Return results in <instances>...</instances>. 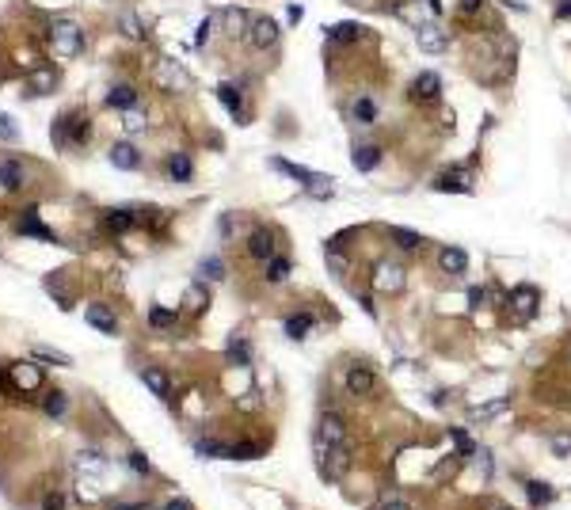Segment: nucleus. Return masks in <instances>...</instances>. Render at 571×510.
Here are the masks:
<instances>
[{
    "instance_id": "b1692460",
    "label": "nucleus",
    "mask_w": 571,
    "mask_h": 510,
    "mask_svg": "<svg viewBox=\"0 0 571 510\" xmlns=\"http://www.w3.org/2000/svg\"><path fill=\"white\" fill-rule=\"evenodd\" d=\"M183 305H187V312H202L210 305V289L202 286V282H194V286H187V294H183Z\"/></svg>"
},
{
    "instance_id": "09e8293b",
    "label": "nucleus",
    "mask_w": 571,
    "mask_h": 510,
    "mask_svg": "<svg viewBox=\"0 0 571 510\" xmlns=\"http://www.w3.org/2000/svg\"><path fill=\"white\" fill-rule=\"evenodd\" d=\"M225 23L233 27V35H240V27H244L248 19H244V12H228V15H225Z\"/></svg>"
},
{
    "instance_id": "ddd939ff",
    "label": "nucleus",
    "mask_w": 571,
    "mask_h": 510,
    "mask_svg": "<svg viewBox=\"0 0 571 510\" xmlns=\"http://www.w3.org/2000/svg\"><path fill=\"white\" fill-rule=\"evenodd\" d=\"M111 164L122 168V172H137V168H141V152H137L130 141H118L111 149Z\"/></svg>"
},
{
    "instance_id": "423d86ee",
    "label": "nucleus",
    "mask_w": 571,
    "mask_h": 510,
    "mask_svg": "<svg viewBox=\"0 0 571 510\" xmlns=\"http://www.w3.org/2000/svg\"><path fill=\"white\" fill-rule=\"evenodd\" d=\"M343 381H347V392L350 396H373V392H377V374H373L370 366H362V362H354V366L347 369V377H343Z\"/></svg>"
},
{
    "instance_id": "7ed1b4c3",
    "label": "nucleus",
    "mask_w": 571,
    "mask_h": 510,
    "mask_svg": "<svg viewBox=\"0 0 571 510\" xmlns=\"http://www.w3.org/2000/svg\"><path fill=\"white\" fill-rule=\"evenodd\" d=\"M54 141L61 149H72V145H84L88 141V122L80 115H61L54 122Z\"/></svg>"
},
{
    "instance_id": "2f4dec72",
    "label": "nucleus",
    "mask_w": 571,
    "mask_h": 510,
    "mask_svg": "<svg viewBox=\"0 0 571 510\" xmlns=\"http://www.w3.org/2000/svg\"><path fill=\"white\" fill-rule=\"evenodd\" d=\"M217 95H221V103L228 107V115L236 118V122H244V107H240V92H236L233 84H221L217 88Z\"/></svg>"
},
{
    "instance_id": "6e6d98bb",
    "label": "nucleus",
    "mask_w": 571,
    "mask_h": 510,
    "mask_svg": "<svg viewBox=\"0 0 571 510\" xmlns=\"http://www.w3.org/2000/svg\"><path fill=\"white\" fill-rule=\"evenodd\" d=\"M560 15H571V4H560Z\"/></svg>"
},
{
    "instance_id": "8fccbe9b",
    "label": "nucleus",
    "mask_w": 571,
    "mask_h": 510,
    "mask_svg": "<svg viewBox=\"0 0 571 510\" xmlns=\"http://www.w3.org/2000/svg\"><path fill=\"white\" fill-rule=\"evenodd\" d=\"M484 301H487V289H476V286H472V289H469V305H472V309H480Z\"/></svg>"
},
{
    "instance_id": "0eeeda50",
    "label": "nucleus",
    "mask_w": 571,
    "mask_h": 510,
    "mask_svg": "<svg viewBox=\"0 0 571 510\" xmlns=\"http://www.w3.org/2000/svg\"><path fill=\"white\" fill-rule=\"evenodd\" d=\"M415 42H419L423 54H442L446 46H450V35H446L438 23H423V27L415 31Z\"/></svg>"
},
{
    "instance_id": "dca6fc26",
    "label": "nucleus",
    "mask_w": 571,
    "mask_h": 510,
    "mask_svg": "<svg viewBox=\"0 0 571 510\" xmlns=\"http://www.w3.org/2000/svg\"><path fill=\"white\" fill-rule=\"evenodd\" d=\"M141 381L157 400H171V381H168L164 369H141Z\"/></svg>"
},
{
    "instance_id": "603ef678",
    "label": "nucleus",
    "mask_w": 571,
    "mask_h": 510,
    "mask_svg": "<svg viewBox=\"0 0 571 510\" xmlns=\"http://www.w3.org/2000/svg\"><path fill=\"white\" fill-rule=\"evenodd\" d=\"M210 31H214V19H206V23L198 27V42H206V38H210Z\"/></svg>"
},
{
    "instance_id": "72a5a7b5",
    "label": "nucleus",
    "mask_w": 571,
    "mask_h": 510,
    "mask_svg": "<svg viewBox=\"0 0 571 510\" xmlns=\"http://www.w3.org/2000/svg\"><path fill=\"white\" fill-rule=\"evenodd\" d=\"M259 453H263L259 442H236V446H228V457L233 461H256Z\"/></svg>"
},
{
    "instance_id": "5701e85b",
    "label": "nucleus",
    "mask_w": 571,
    "mask_h": 510,
    "mask_svg": "<svg viewBox=\"0 0 571 510\" xmlns=\"http://www.w3.org/2000/svg\"><path fill=\"white\" fill-rule=\"evenodd\" d=\"M350 118H354L358 126H373V118H377V107H373V99L358 95V99L350 103Z\"/></svg>"
},
{
    "instance_id": "c756f323",
    "label": "nucleus",
    "mask_w": 571,
    "mask_h": 510,
    "mask_svg": "<svg viewBox=\"0 0 571 510\" xmlns=\"http://www.w3.org/2000/svg\"><path fill=\"white\" fill-rule=\"evenodd\" d=\"M54 84H57V72H54V65H42V69H35V72H31V88H35V95H42V92H54Z\"/></svg>"
},
{
    "instance_id": "a211bd4d",
    "label": "nucleus",
    "mask_w": 571,
    "mask_h": 510,
    "mask_svg": "<svg viewBox=\"0 0 571 510\" xmlns=\"http://www.w3.org/2000/svg\"><path fill=\"white\" fill-rule=\"evenodd\" d=\"M137 221H141L137 209H107V214H103V225H107L111 232H126V229H134Z\"/></svg>"
},
{
    "instance_id": "a18cd8bd",
    "label": "nucleus",
    "mask_w": 571,
    "mask_h": 510,
    "mask_svg": "<svg viewBox=\"0 0 571 510\" xmlns=\"http://www.w3.org/2000/svg\"><path fill=\"white\" fill-rule=\"evenodd\" d=\"M552 453H556V457H568L571 453V434H564V431L552 434Z\"/></svg>"
},
{
    "instance_id": "f8f14e48",
    "label": "nucleus",
    "mask_w": 571,
    "mask_h": 510,
    "mask_svg": "<svg viewBox=\"0 0 571 510\" xmlns=\"http://www.w3.org/2000/svg\"><path fill=\"white\" fill-rule=\"evenodd\" d=\"M248 255L256 259V263H267V259L274 255V232L271 229H256L248 237Z\"/></svg>"
},
{
    "instance_id": "79ce46f5",
    "label": "nucleus",
    "mask_w": 571,
    "mask_h": 510,
    "mask_svg": "<svg viewBox=\"0 0 571 510\" xmlns=\"http://www.w3.org/2000/svg\"><path fill=\"white\" fill-rule=\"evenodd\" d=\"M126 465H130V468H134V472H141V476H149V472H152V465H149V457H145V453H141V449H134V453H130V457H126Z\"/></svg>"
},
{
    "instance_id": "9d476101",
    "label": "nucleus",
    "mask_w": 571,
    "mask_h": 510,
    "mask_svg": "<svg viewBox=\"0 0 571 510\" xmlns=\"http://www.w3.org/2000/svg\"><path fill=\"white\" fill-rule=\"evenodd\" d=\"M442 95V77L438 72H419V77L412 80V99L415 103H430Z\"/></svg>"
},
{
    "instance_id": "49530a36",
    "label": "nucleus",
    "mask_w": 571,
    "mask_h": 510,
    "mask_svg": "<svg viewBox=\"0 0 571 510\" xmlns=\"http://www.w3.org/2000/svg\"><path fill=\"white\" fill-rule=\"evenodd\" d=\"M122 126H126L130 134H137V129H145V118L137 115V111H130V115H126V122H122Z\"/></svg>"
},
{
    "instance_id": "bb28decb",
    "label": "nucleus",
    "mask_w": 571,
    "mask_h": 510,
    "mask_svg": "<svg viewBox=\"0 0 571 510\" xmlns=\"http://www.w3.org/2000/svg\"><path fill=\"white\" fill-rule=\"evenodd\" d=\"M313 317H308V312H293V317H286V335L290 339H305L308 331H313Z\"/></svg>"
},
{
    "instance_id": "473e14b6",
    "label": "nucleus",
    "mask_w": 571,
    "mask_h": 510,
    "mask_svg": "<svg viewBox=\"0 0 571 510\" xmlns=\"http://www.w3.org/2000/svg\"><path fill=\"white\" fill-rule=\"evenodd\" d=\"M194 453H198V457H228V446L217 438H198L194 442Z\"/></svg>"
},
{
    "instance_id": "f257e3e1",
    "label": "nucleus",
    "mask_w": 571,
    "mask_h": 510,
    "mask_svg": "<svg viewBox=\"0 0 571 510\" xmlns=\"http://www.w3.org/2000/svg\"><path fill=\"white\" fill-rule=\"evenodd\" d=\"M50 46H54V54L57 58H77L80 50H84V31L77 27V23H69V19H54L50 23Z\"/></svg>"
},
{
    "instance_id": "9b49d317",
    "label": "nucleus",
    "mask_w": 571,
    "mask_h": 510,
    "mask_svg": "<svg viewBox=\"0 0 571 510\" xmlns=\"http://www.w3.org/2000/svg\"><path fill=\"white\" fill-rule=\"evenodd\" d=\"M84 320L92 324L95 331H103V335H114V331H118V317H114V309H107V305H88Z\"/></svg>"
},
{
    "instance_id": "864d4df0",
    "label": "nucleus",
    "mask_w": 571,
    "mask_h": 510,
    "mask_svg": "<svg viewBox=\"0 0 571 510\" xmlns=\"http://www.w3.org/2000/svg\"><path fill=\"white\" fill-rule=\"evenodd\" d=\"M122 27H126V35H134V38L141 35V31H137V19H122Z\"/></svg>"
},
{
    "instance_id": "412c9836",
    "label": "nucleus",
    "mask_w": 571,
    "mask_h": 510,
    "mask_svg": "<svg viewBox=\"0 0 571 510\" xmlns=\"http://www.w3.org/2000/svg\"><path fill=\"white\" fill-rule=\"evenodd\" d=\"M168 175L175 183H187L194 175V164H191V157H187V152H171L168 157Z\"/></svg>"
},
{
    "instance_id": "4c0bfd02",
    "label": "nucleus",
    "mask_w": 571,
    "mask_h": 510,
    "mask_svg": "<svg viewBox=\"0 0 571 510\" xmlns=\"http://www.w3.org/2000/svg\"><path fill=\"white\" fill-rule=\"evenodd\" d=\"M149 324H152V328H175V312L157 305V309H149Z\"/></svg>"
},
{
    "instance_id": "58836bf2",
    "label": "nucleus",
    "mask_w": 571,
    "mask_h": 510,
    "mask_svg": "<svg viewBox=\"0 0 571 510\" xmlns=\"http://www.w3.org/2000/svg\"><path fill=\"white\" fill-rule=\"evenodd\" d=\"M35 358L54 362V366H72V358H69V354H61V351H46V346H35Z\"/></svg>"
},
{
    "instance_id": "f704fd0d",
    "label": "nucleus",
    "mask_w": 571,
    "mask_h": 510,
    "mask_svg": "<svg viewBox=\"0 0 571 510\" xmlns=\"http://www.w3.org/2000/svg\"><path fill=\"white\" fill-rule=\"evenodd\" d=\"M12 377L19 381L23 388H38V369L35 366H27V362H19V366L12 369Z\"/></svg>"
},
{
    "instance_id": "3c124183",
    "label": "nucleus",
    "mask_w": 571,
    "mask_h": 510,
    "mask_svg": "<svg viewBox=\"0 0 571 510\" xmlns=\"http://www.w3.org/2000/svg\"><path fill=\"white\" fill-rule=\"evenodd\" d=\"M160 510H194V507L187 503V499H168V503L160 507Z\"/></svg>"
},
{
    "instance_id": "aec40b11",
    "label": "nucleus",
    "mask_w": 571,
    "mask_h": 510,
    "mask_svg": "<svg viewBox=\"0 0 571 510\" xmlns=\"http://www.w3.org/2000/svg\"><path fill=\"white\" fill-rule=\"evenodd\" d=\"M350 160H354L358 172H373V168L381 164V149H377V145H354Z\"/></svg>"
},
{
    "instance_id": "6ab92c4d",
    "label": "nucleus",
    "mask_w": 571,
    "mask_h": 510,
    "mask_svg": "<svg viewBox=\"0 0 571 510\" xmlns=\"http://www.w3.org/2000/svg\"><path fill=\"white\" fill-rule=\"evenodd\" d=\"M389 240H393L396 248H404V252H419V248L427 244L419 232H415V229H404V225H393V229H389Z\"/></svg>"
},
{
    "instance_id": "393cba45",
    "label": "nucleus",
    "mask_w": 571,
    "mask_h": 510,
    "mask_svg": "<svg viewBox=\"0 0 571 510\" xmlns=\"http://www.w3.org/2000/svg\"><path fill=\"white\" fill-rule=\"evenodd\" d=\"M19 232H27V237H38V240H54V232L46 229L42 221H38V214H35V209H27V214L19 217Z\"/></svg>"
},
{
    "instance_id": "6e6552de",
    "label": "nucleus",
    "mask_w": 571,
    "mask_h": 510,
    "mask_svg": "<svg viewBox=\"0 0 571 510\" xmlns=\"http://www.w3.org/2000/svg\"><path fill=\"white\" fill-rule=\"evenodd\" d=\"M23 183H27L23 160H15V157H4V160H0V191L15 194V191H23Z\"/></svg>"
},
{
    "instance_id": "f3484780",
    "label": "nucleus",
    "mask_w": 571,
    "mask_h": 510,
    "mask_svg": "<svg viewBox=\"0 0 571 510\" xmlns=\"http://www.w3.org/2000/svg\"><path fill=\"white\" fill-rule=\"evenodd\" d=\"M438 266H442L446 274H464L469 271V255L461 252V248H442V252H438Z\"/></svg>"
},
{
    "instance_id": "37998d69",
    "label": "nucleus",
    "mask_w": 571,
    "mask_h": 510,
    "mask_svg": "<svg viewBox=\"0 0 571 510\" xmlns=\"http://www.w3.org/2000/svg\"><path fill=\"white\" fill-rule=\"evenodd\" d=\"M42 510H65V491L61 488H50L42 495Z\"/></svg>"
},
{
    "instance_id": "5fc2aeb1",
    "label": "nucleus",
    "mask_w": 571,
    "mask_h": 510,
    "mask_svg": "<svg viewBox=\"0 0 571 510\" xmlns=\"http://www.w3.org/2000/svg\"><path fill=\"white\" fill-rule=\"evenodd\" d=\"M480 4H484V0H461V8H464V12H476Z\"/></svg>"
},
{
    "instance_id": "39448f33",
    "label": "nucleus",
    "mask_w": 571,
    "mask_h": 510,
    "mask_svg": "<svg viewBox=\"0 0 571 510\" xmlns=\"http://www.w3.org/2000/svg\"><path fill=\"white\" fill-rule=\"evenodd\" d=\"M404 266L400 263H377L373 266V289L377 294H400L404 289Z\"/></svg>"
},
{
    "instance_id": "4d7b16f0",
    "label": "nucleus",
    "mask_w": 571,
    "mask_h": 510,
    "mask_svg": "<svg viewBox=\"0 0 571 510\" xmlns=\"http://www.w3.org/2000/svg\"><path fill=\"white\" fill-rule=\"evenodd\" d=\"M499 510H510V507H499Z\"/></svg>"
},
{
    "instance_id": "cd10ccee",
    "label": "nucleus",
    "mask_w": 571,
    "mask_h": 510,
    "mask_svg": "<svg viewBox=\"0 0 571 510\" xmlns=\"http://www.w3.org/2000/svg\"><path fill=\"white\" fill-rule=\"evenodd\" d=\"M157 80L160 84H168V88H191V80H187V72L183 69H175L171 61H160V69H157Z\"/></svg>"
},
{
    "instance_id": "de8ad7c7",
    "label": "nucleus",
    "mask_w": 571,
    "mask_h": 510,
    "mask_svg": "<svg viewBox=\"0 0 571 510\" xmlns=\"http://www.w3.org/2000/svg\"><path fill=\"white\" fill-rule=\"evenodd\" d=\"M107 507H111V510H152L149 503H122V499H111Z\"/></svg>"
},
{
    "instance_id": "e433bc0d",
    "label": "nucleus",
    "mask_w": 571,
    "mask_h": 510,
    "mask_svg": "<svg viewBox=\"0 0 571 510\" xmlns=\"http://www.w3.org/2000/svg\"><path fill=\"white\" fill-rule=\"evenodd\" d=\"M381 510H415V507H412V499H404L400 491H385V495H381Z\"/></svg>"
},
{
    "instance_id": "20e7f679",
    "label": "nucleus",
    "mask_w": 571,
    "mask_h": 510,
    "mask_svg": "<svg viewBox=\"0 0 571 510\" xmlns=\"http://www.w3.org/2000/svg\"><path fill=\"white\" fill-rule=\"evenodd\" d=\"M316 438H324L328 446H336V449H350V442H347V423H343V415H336V411H324V415H320Z\"/></svg>"
},
{
    "instance_id": "f03ea898",
    "label": "nucleus",
    "mask_w": 571,
    "mask_h": 510,
    "mask_svg": "<svg viewBox=\"0 0 571 510\" xmlns=\"http://www.w3.org/2000/svg\"><path fill=\"white\" fill-rule=\"evenodd\" d=\"M271 168H274V172H282V175H290V180H297L301 187H305L308 194H316V198H328V194H331V180H328V175H316V172H308V168H301V164H290V160H282V157H274Z\"/></svg>"
},
{
    "instance_id": "1a4fd4ad",
    "label": "nucleus",
    "mask_w": 571,
    "mask_h": 510,
    "mask_svg": "<svg viewBox=\"0 0 571 510\" xmlns=\"http://www.w3.org/2000/svg\"><path fill=\"white\" fill-rule=\"evenodd\" d=\"M248 42L256 46V50H267V46H274V42H279V23H274V19H267V15H259V19H251Z\"/></svg>"
},
{
    "instance_id": "ea45409f",
    "label": "nucleus",
    "mask_w": 571,
    "mask_h": 510,
    "mask_svg": "<svg viewBox=\"0 0 571 510\" xmlns=\"http://www.w3.org/2000/svg\"><path fill=\"white\" fill-rule=\"evenodd\" d=\"M549 499H552V488H549V484H529V503H533V507H545Z\"/></svg>"
},
{
    "instance_id": "a19ab883",
    "label": "nucleus",
    "mask_w": 571,
    "mask_h": 510,
    "mask_svg": "<svg viewBox=\"0 0 571 510\" xmlns=\"http://www.w3.org/2000/svg\"><path fill=\"white\" fill-rule=\"evenodd\" d=\"M499 411H507V400H495V404H487V408H476V411H472V419L487 423V419H495Z\"/></svg>"
},
{
    "instance_id": "c85d7f7f",
    "label": "nucleus",
    "mask_w": 571,
    "mask_h": 510,
    "mask_svg": "<svg viewBox=\"0 0 571 510\" xmlns=\"http://www.w3.org/2000/svg\"><path fill=\"white\" fill-rule=\"evenodd\" d=\"M263 278L267 282H286V278H290V259H286V255H271L263 263Z\"/></svg>"
},
{
    "instance_id": "4be33fe9",
    "label": "nucleus",
    "mask_w": 571,
    "mask_h": 510,
    "mask_svg": "<svg viewBox=\"0 0 571 510\" xmlns=\"http://www.w3.org/2000/svg\"><path fill=\"white\" fill-rule=\"evenodd\" d=\"M107 103H111V107H118V111H130L137 103V88L134 84H114L107 92Z\"/></svg>"
},
{
    "instance_id": "c9c22d12",
    "label": "nucleus",
    "mask_w": 571,
    "mask_h": 510,
    "mask_svg": "<svg viewBox=\"0 0 571 510\" xmlns=\"http://www.w3.org/2000/svg\"><path fill=\"white\" fill-rule=\"evenodd\" d=\"M198 271H202V278H210V282H221V278H225V263H221L217 255L202 259V266H198Z\"/></svg>"
},
{
    "instance_id": "c03bdc74",
    "label": "nucleus",
    "mask_w": 571,
    "mask_h": 510,
    "mask_svg": "<svg viewBox=\"0 0 571 510\" xmlns=\"http://www.w3.org/2000/svg\"><path fill=\"white\" fill-rule=\"evenodd\" d=\"M358 23H339V27H331V38H343V42H350V38H358Z\"/></svg>"
},
{
    "instance_id": "a878e982",
    "label": "nucleus",
    "mask_w": 571,
    "mask_h": 510,
    "mask_svg": "<svg viewBox=\"0 0 571 510\" xmlns=\"http://www.w3.org/2000/svg\"><path fill=\"white\" fill-rule=\"evenodd\" d=\"M435 191H461V194H469L472 187H469V175H464V172H442L435 180Z\"/></svg>"
},
{
    "instance_id": "4468645a",
    "label": "nucleus",
    "mask_w": 571,
    "mask_h": 510,
    "mask_svg": "<svg viewBox=\"0 0 571 510\" xmlns=\"http://www.w3.org/2000/svg\"><path fill=\"white\" fill-rule=\"evenodd\" d=\"M510 305L518 309V317H533L537 305H541V294H537L533 286H518V289L510 294Z\"/></svg>"
},
{
    "instance_id": "7c9ffc66",
    "label": "nucleus",
    "mask_w": 571,
    "mask_h": 510,
    "mask_svg": "<svg viewBox=\"0 0 571 510\" xmlns=\"http://www.w3.org/2000/svg\"><path fill=\"white\" fill-rule=\"evenodd\" d=\"M65 408H69V400H65L61 388H50V392H42V411H46V415L61 419V415H65Z\"/></svg>"
},
{
    "instance_id": "2eb2a0df",
    "label": "nucleus",
    "mask_w": 571,
    "mask_h": 510,
    "mask_svg": "<svg viewBox=\"0 0 571 510\" xmlns=\"http://www.w3.org/2000/svg\"><path fill=\"white\" fill-rule=\"evenodd\" d=\"M324 263H328V271L336 274V278H347L350 274V259L339 252V240H328V244H324Z\"/></svg>"
}]
</instances>
